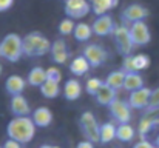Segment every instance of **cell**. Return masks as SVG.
Segmentation results:
<instances>
[{"instance_id":"cell-1","label":"cell","mask_w":159,"mask_h":148,"mask_svg":"<svg viewBox=\"0 0 159 148\" xmlns=\"http://www.w3.org/2000/svg\"><path fill=\"white\" fill-rule=\"evenodd\" d=\"M36 123L31 116H19L12 117L6 125V134L11 139H16L20 144H30L36 136Z\"/></svg>"},{"instance_id":"cell-2","label":"cell","mask_w":159,"mask_h":148,"mask_svg":"<svg viewBox=\"0 0 159 148\" xmlns=\"http://www.w3.org/2000/svg\"><path fill=\"white\" fill-rule=\"evenodd\" d=\"M51 45L50 39L39 31H31L23 36V52L26 57H42L51 52Z\"/></svg>"},{"instance_id":"cell-3","label":"cell","mask_w":159,"mask_h":148,"mask_svg":"<svg viewBox=\"0 0 159 148\" xmlns=\"http://www.w3.org/2000/svg\"><path fill=\"white\" fill-rule=\"evenodd\" d=\"M23 56L25 52H23V37L22 36L16 33H9L0 40V57L2 59L11 63H16Z\"/></svg>"},{"instance_id":"cell-4","label":"cell","mask_w":159,"mask_h":148,"mask_svg":"<svg viewBox=\"0 0 159 148\" xmlns=\"http://www.w3.org/2000/svg\"><path fill=\"white\" fill-rule=\"evenodd\" d=\"M79 128L84 137L93 144H101V123L91 111H84L79 117Z\"/></svg>"},{"instance_id":"cell-5","label":"cell","mask_w":159,"mask_h":148,"mask_svg":"<svg viewBox=\"0 0 159 148\" xmlns=\"http://www.w3.org/2000/svg\"><path fill=\"white\" fill-rule=\"evenodd\" d=\"M113 39H114V45L117 52L122 57H127L131 54V51L134 48V43L131 40V34H130V28L125 25H117L114 33H113Z\"/></svg>"},{"instance_id":"cell-6","label":"cell","mask_w":159,"mask_h":148,"mask_svg":"<svg viewBox=\"0 0 159 148\" xmlns=\"http://www.w3.org/2000/svg\"><path fill=\"white\" fill-rule=\"evenodd\" d=\"M150 16V11L141 3H130L120 12V22L125 26H130L136 22H142Z\"/></svg>"},{"instance_id":"cell-7","label":"cell","mask_w":159,"mask_h":148,"mask_svg":"<svg viewBox=\"0 0 159 148\" xmlns=\"http://www.w3.org/2000/svg\"><path fill=\"white\" fill-rule=\"evenodd\" d=\"M82 54L87 57V60L90 62L91 68H99V66H102L107 60H108V57H110L107 48H104V47L99 45V43H90V45H87V47L84 48V51H82Z\"/></svg>"},{"instance_id":"cell-8","label":"cell","mask_w":159,"mask_h":148,"mask_svg":"<svg viewBox=\"0 0 159 148\" xmlns=\"http://www.w3.org/2000/svg\"><path fill=\"white\" fill-rule=\"evenodd\" d=\"M65 14L66 17L77 20L84 19L91 11V2L88 0H65Z\"/></svg>"},{"instance_id":"cell-9","label":"cell","mask_w":159,"mask_h":148,"mask_svg":"<svg viewBox=\"0 0 159 148\" xmlns=\"http://www.w3.org/2000/svg\"><path fill=\"white\" fill-rule=\"evenodd\" d=\"M130 28V34H131V40L134 43V47H145L150 43L152 40V33L148 25L145 23V20L142 22H136L133 25L128 26Z\"/></svg>"},{"instance_id":"cell-10","label":"cell","mask_w":159,"mask_h":148,"mask_svg":"<svg viewBox=\"0 0 159 148\" xmlns=\"http://www.w3.org/2000/svg\"><path fill=\"white\" fill-rule=\"evenodd\" d=\"M131 106L128 102L125 100H120V99H116L110 106H108V111L111 114V117L117 122V123H130L131 120Z\"/></svg>"},{"instance_id":"cell-11","label":"cell","mask_w":159,"mask_h":148,"mask_svg":"<svg viewBox=\"0 0 159 148\" xmlns=\"http://www.w3.org/2000/svg\"><path fill=\"white\" fill-rule=\"evenodd\" d=\"M116 22L110 14H104V16H98L94 19V22L91 23L93 33L99 37H105V36H113L114 29H116Z\"/></svg>"},{"instance_id":"cell-12","label":"cell","mask_w":159,"mask_h":148,"mask_svg":"<svg viewBox=\"0 0 159 148\" xmlns=\"http://www.w3.org/2000/svg\"><path fill=\"white\" fill-rule=\"evenodd\" d=\"M152 93L153 90L144 87V88H139L136 91H131L130 96H128V103L133 110H147L148 105H150V99H152Z\"/></svg>"},{"instance_id":"cell-13","label":"cell","mask_w":159,"mask_h":148,"mask_svg":"<svg viewBox=\"0 0 159 148\" xmlns=\"http://www.w3.org/2000/svg\"><path fill=\"white\" fill-rule=\"evenodd\" d=\"M71 54L68 51L66 42L63 39H56L51 45V60L57 65H65L70 60Z\"/></svg>"},{"instance_id":"cell-14","label":"cell","mask_w":159,"mask_h":148,"mask_svg":"<svg viewBox=\"0 0 159 148\" xmlns=\"http://www.w3.org/2000/svg\"><path fill=\"white\" fill-rule=\"evenodd\" d=\"M9 111L14 117H19V116H30L33 111H31V106L28 103L26 97L23 94H17V96H11L9 100Z\"/></svg>"},{"instance_id":"cell-15","label":"cell","mask_w":159,"mask_h":148,"mask_svg":"<svg viewBox=\"0 0 159 148\" xmlns=\"http://www.w3.org/2000/svg\"><path fill=\"white\" fill-rule=\"evenodd\" d=\"M31 117L36 123L37 128H47L53 123V111L48 108V106H37L33 113H31Z\"/></svg>"},{"instance_id":"cell-16","label":"cell","mask_w":159,"mask_h":148,"mask_svg":"<svg viewBox=\"0 0 159 148\" xmlns=\"http://www.w3.org/2000/svg\"><path fill=\"white\" fill-rule=\"evenodd\" d=\"M26 83L28 80L22 76H17V74H12L9 76L6 80H5V90L9 96H17V94H23L25 88H26Z\"/></svg>"},{"instance_id":"cell-17","label":"cell","mask_w":159,"mask_h":148,"mask_svg":"<svg viewBox=\"0 0 159 148\" xmlns=\"http://www.w3.org/2000/svg\"><path fill=\"white\" fill-rule=\"evenodd\" d=\"M159 125V117L153 116V114H145L141 117L139 125H138V133L141 136V139H145L148 133H152L156 127Z\"/></svg>"},{"instance_id":"cell-18","label":"cell","mask_w":159,"mask_h":148,"mask_svg":"<svg viewBox=\"0 0 159 148\" xmlns=\"http://www.w3.org/2000/svg\"><path fill=\"white\" fill-rule=\"evenodd\" d=\"M84 87L77 79H68L63 85V97L70 102H74L82 96Z\"/></svg>"},{"instance_id":"cell-19","label":"cell","mask_w":159,"mask_h":148,"mask_svg":"<svg viewBox=\"0 0 159 148\" xmlns=\"http://www.w3.org/2000/svg\"><path fill=\"white\" fill-rule=\"evenodd\" d=\"M90 68H91V65H90V62L87 60V57L84 56V54H80V56H76L71 62H70V71H71V74H74V76H85L88 71H90Z\"/></svg>"},{"instance_id":"cell-20","label":"cell","mask_w":159,"mask_h":148,"mask_svg":"<svg viewBox=\"0 0 159 148\" xmlns=\"http://www.w3.org/2000/svg\"><path fill=\"white\" fill-rule=\"evenodd\" d=\"M94 99H96V102H98L99 105H102V106H110V105L117 99V91L113 90L111 87H108L105 82H104L102 88L98 91V94L94 96Z\"/></svg>"},{"instance_id":"cell-21","label":"cell","mask_w":159,"mask_h":148,"mask_svg":"<svg viewBox=\"0 0 159 148\" xmlns=\"http://www.w3.org/2000/svg\"><path fill=\"white\" fill-rule=\"evenodd\" d=\"M119 5V0H91V11L98 16L108 14V11L114 9Z\"/></svg>"},{"instance_id":"cell-22","label":"cell","mask_w":159,"mask_h":148,"mask_svg":"<svg viewBox=\"0 0 159 148\" xmlns=\"http://www.w3.org/2000/svg\"><path fill=\"white\" fill-rule=\"evenodd\" d=\"M26 80H28V85H31V87H39V88H40V87L47 82V70L42 68V66H34V68H31V71L28 73Z\"/></svg>"},{"instance_id":"cell-23","label":"cell","mask_w":159,"mask_h":148,"mask_svg":"<svg viewBox=\"0 0 159 148\" xmlns=\"http://www.w3.org/2000/svg\"><path fill=\"white\" fill-rule=\"evenodd\" d=\"M136 137V130L134 127H131L130 123H117V130H116V139L127 144L131 142Z\"/></svg>"},{"instance_id":"cell-24","label":"cell","mask_w":159,"mask_h":148,"mask_svg":"<svg viewBox=\"0 0 159 148\" xmlns=\"http://www.w3.org/2000/svg\"><path fill=\"white\" fill-rule=\"evenodd\" d=\"M139 88H144V77L139 73H127L125 82H124V90L131 93Z\"/></svg>"},{"instance_id":"cell-25","label":"cell","mask_w":159,"mask_h":148,"mask_svg":"<svg viewBox=\"0 0 159 148\" xmlns=\"http://www.w3.org/2000/svg\"><path fill=\"white\" fill-rule=\"evenodd\" d=\"M125 76L127 73L122 71V70H116V71H111L105 79V83L108 87H111L113 90L119 91L120 88H124V82H125Z\"/></svg>"},{"instance_id":"cell-26","label":"cell","mask_w":159,"mask_h":148,"mask_svg":"<svg viewBox=\"0 0 159 148\" xmlns=\"http://www.w3.org/2000/svg\"><path fill=\"white\" fill-rule=\"evenodd\" d=\"M93 34H94V33H93V28H91L90 23H85V22L76 23V29H74V34H73V36H74V39H76L77 42H80V43L88 42Z\"/></svg>"},{"instance_id":"cell-27","label":"cell","mask_w":159,"mask_h":148,"mask_svg":"<svg viewBox=\"0 0 159 148\" xmlns=\"http://www.w3.org/2000/svg\"><path fill=\"white\" fill-rule=\"evenodd\" d=\"M116 130H117V125L113 123V122H105V123H101V144H110L116 139Z\"/></svg>"},{"instance_id":"cell-28","label":"cell","mask_w":159,"mask_h":148,"mask_svg":"<svg viewBox=\"0 0 159 148\" xmlns=\"http://www.w3.org/2000/svg\"><path fill=\"white\" fill-rule=\"evenodd\" d=\"M40 94L45 99H56L60 94V83L47 80V82L40 87Z\"/></svg>"},{"instance_id":"cell-29","label":"cell","mask_w":159,"mask_h":148,"mask_svg":"<svg viewBox=\"0 0 159 148\" xmlns=\"http://www.w3.org/2000/svg\"><path fill=\"white\" fill-rule=\"evenodd\" d=\"M152 60L147 54L144 52H139V54H133V65H134V71L136 73H141L144 70H147L150 66Z\"/></svg>"},{"instance_id":"cell-30","label":"cell","mask_w":159,"mask_h":148,"mask_svg":"<svg viewBox=\"0 0 159 148\" xmlns=\"http://www.w3.org/2000/svg\"><path fill=\"white\" fill-rule=\"evenodd\" d=\"M74 29H76V22L70 17H65L60 20L59 23V34L60 36H70V34H74Z\"/></svg>"},{"instance_id":"cell-31","label":"cell","mask_w":159,"mask_h":148,"mask_svg":"<svg viewBox=\"0 0 159 148\" xmlns=\"http://www.w3.org/2000/svg\"><path fill=\"white\" fill-rule=\"evenodd\" d=\"M102 85H104V82H102L99 77H90V79L87 80V83H85V91H87L90 96H96L98 91L102 88Z\"/></svg>"},{"instance_id":"cell-32","label":"cell","mask_w":159,"mask_h":148,"mask_svg":"<svg viewBox=\"0 0 159 148\" xmlns=\"http://www.w3.org/2000/svg\"><path fill=\"white\" fill-rule=\"evenodd\" d=\"M156 111H159V87L153 90L152 99H150V105H148V108L144 113L145 114H155Z\"/></svg>"},{"instance_id":"cell-33","label":"cell","mask_w":159,"mask_h":148,"mask_svg":"<svg viewBox=\"0 0 159 148\" xmlns=\"http://www.w3.org/2000/svg\"><path fill=\"white\" fill-rule=\"evenodd\" d=\"M47 80L60 83V82H62V71H60L57 66H50V68H47Z\"/></svg>"},{"instance_id":"cell-34","label":"cell","mask_w":159,"mask_h":148,"mask_svg":"<svg viewBox=\"0 0 159 148\" xmlns=\"http://www.w3.org/2000/svg\"><path fill=\"white\" fill-rule=\"evenodd\" d=\"M120 70H122V71H125V73H136V71H134V65H133V54H130V56L124 57Z\"/></svg>"},{"instance_id":"cell-35","label":"cell","mask_w":159,"mask_h":148,"mask_svg":"<svg viewBox=\"0 0 159 148\" xmlns=\"http://www.w3.org/2000/svg\"><path fill=\"white\" fill-rule=\"evenodd\" d=\"M2 147H3V148H22V147H23V144L17 142L16 139H11V137H8Z\"/></svg>"},{"instance_id":"cell-36","label":"cell","mask_w":159,"mask_h":148,"mask_svg":"<svg viewBox=\"0 0 159 148\" xmlns=\"http://www.w3.org/2000/svg\"><path fill=\"white\" fill-rule=\"evenodd\" d=\"M133 148H156V145L153 144V142H150V141H147V139H141L139 142H136Z\"/></svg>"},{"instance_id":"cell-37","label":"cell","mask_w":159,"mask_h":148,"mask_svg":"<svg viewBox=\"0 0 159 148\" xmlns=\"http://www.w3.org/2000/svg\"><path fill=\"white\" fill-rule=\"evenodd\" d=\"M14 5V0H0V12H5L8 9H11Z\"/></svg>"},{"instance_id":"cell-38","label":"cell","mask_w":159,"mask_h":148,"mask_svg":"<svg viewBox=\"0 0 159 148\" xmlns=\"http://www.w3.org/2000/svg\"><path fill=\"white\" fill-rule=\"evenodd\" d=\"M76 148H94V144L85 139V141H80V142L77 144V147Z\"/></svg>"},{"instance_id":"cell-39","label":"cell","mask_w":159,"mask_h":148,"mask_svg":"<svg viewBox=\"0 0 159 148\" xmlns=\"http://www.w3.org/2000/svg\"><path fill=\"white\" fill-rule=\"evenodd\" d=\"M39 148H59L57 145H50V144H45V145H40Z\"/></svg>"},{"instance_id":"cell-40","label":"cell","mask_w":159,"mask_h":148,"mask_svg":"<svg viewBox=\"0 0 159 148\" xmlns=\"http://www.w3.org/2000/svg\"><path fill=\"white\" fill-rule=\"evenodd\" d=\"M155 145H156V148H159V134L156 136V139H155Z\"/></svg>"},{"instance_id":"cell-41","label":"cell","mask_w":159,"mask_h":148,"mask_svg":"<svg viewBox=\"0 0 159 148\" xmlns=\"http://www.w3.org/2000/svg\"><path fill=\"white\" fill-rule=\"evenodd\" d=\"M0 74H2V65H0Z\"/></svg>"},{"instance_id":"cell-42","label":"cell","mask_w":159,"mask_h":148,"mask_svg":"<svg viewBox=\"0 0 159 148\" xmlns=\"http://www.w3.org/2000/svg\"><path fill=\"white\" fill-rule=\"evenodd\" d=\"M0 148H3V147H2V145H0Z\"/></svg>"},{"instance_id":"cell-43","label":"cell","mask_w":159,"mask_h":148,"mask_svg":"<svg viewBox=\"0 0 159 148\" xmlns=\"http://www.w3.org/2000/svg\"><path fill=\"white\" fill-rule=\"evenodd\" d=\"M90 2H91V0H90Z\"/></svg>"}]
</instances>
